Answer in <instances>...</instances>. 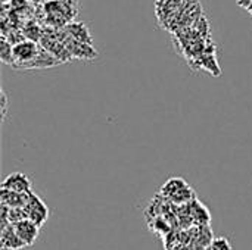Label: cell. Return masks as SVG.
Returning <instances> with one entry per match:
<instances>
[{
    "instance_id": "1",
    "label": "cell",
    "mask_w": 252,
    "mask_h": 250,
    "mask_svg": "<svg viewBox=\"0 0 252 250\" xmlns=\"http://www.w3.org/2000/svg\"><path fill=\"white\" fill-rule=\"evenodd\" d=\"M41 50L35 41L24 40L13 46V68L16 69H28V66L35 60Z\"/></svg>"
},
{
    "instance_id": "2",
    "label": "cell",
    "mask_w": 252,
    "mask_h": 250,
    "mask_svg": "<svg viewBox=\"0 0 252 250\" xmlns=\"http://www.w3.org/2000/svg\"><path fill=\"white\" fill-rule=\"evenodd\" d=\"M24 209L27 212L28 220L32 221L40 228L49 220V208L46 206L43 199L38 194H35L34 192L30 193V200H28V203H27V206Z\"/></svg>"
},
{
    "instance_id": "3",
    "label": "cell",
    "mask_w": 252,
    "mask_h": 250,
    "mask_svg": "<svg viewBox=\"0 0 252 250\" xmlns=\"http://www.w3.org/2000/svg\"><path fill=\"white\" fill-rule=\"evenodd\" d=\"M31 180L22 174V172H13V174H9L3 183H1V189H6V190H12V192H16V193H31Z\"/></svg>"
},
{
    "instance_id": "4",
    "label": "cell",
    "mask_w": 252,
    "mask_h": 250,
    "mask_svg": "<svg viewBox=\"0 0 252 250\" xmlns=\"http://www.w3.org/2000/svg\"><path fill=\"white\" fill-rule=\"evenodd\" d=\"M16 234L19 236V239L27 245V248L32 246L35 243V240L38 239V233H40V227H37L32 221L30 220H24L18 224L13 225Z\"/></svg>"
},
{
    "instance_id": "5",
    "label": "cell",
    "mask_w": 252,
    "mask_h": 250,
    "mask_svg": "<svg viewBox=\"0 0 252 250\" xmlns=\"http://www.w3.org/2000/svg\"><path fill=\"white\" fill-rule=\"evenodd\" d=\"M0 245L4 250H21L27 248V245L16 234L13 225H7L0 230Z\"/></svg>"
},
{
    "instance_id": "6",
    "label": "cell",
    "mask_w": 252,
    "mask_h": 250,
    "mask_svg": "<svg viewBox=\"0 0 252 250\" xmlns=\"http://www.w3.org/2000/svg\"><path fill=\"white\" fill-rule=\"evenodd\" d=\"M0 200H1V205L7 208H25L30 200V193H16L12 190L1 189Z\"/></svg>"
},
{
    "instance_id": "7",
    "label": "cell",
    "mask_w": 252,
    "mask_h": 250,
    "mask_svg": "<svg viewBox=\"0 0 252 250\" xmlns=\"http://www.w3.org/2000/svg\"><path fill=\"white\" fill-rule=\"evenodd\" d=\"M63 29L74 40H77L80 43H84V44H89V46H93V40H92L90 31L87 29L86 24H83V22H71V24H66Z\"/></svg>"
},
{
    "instance_id": "8",
    "label": "cell",
    "mask_w": 252,
    "mask_h": 250,
    "mask_svg": "<svg viewBox=\"0 0 252 250\" xmlns=\"http://www.w3.org/2000/svg\"><path fill=\"white\" fill-rule=\"evenodd\" d=\"M186 187H189V186H188V183H186L183 178H180V177H173V178H170V180L162 186L161 194H164L165 197H168V199L171 200L177 193H180V192L185 190Z\"/></svg>"
},
{
    "instance_id": "9",
    "label": "cell",
    "mask_w": 252,
    "mask_h": 250,
    "mask_svg": "<svg viewBox=\"0 0 252 250\" xmlns=\"http://www.w3.org/2000/svg\"><path fill=\"white\" fill-rule=\"evenodd\" d=\"M0 57L3 63H7L13 66V46L7 41L6 37H1V50H0Z\"/></svg>"
},
{
    "instance_id": "10",
    "label": "cell",
    "mask_w": 252,
    "mask_h": 250,
    "mask_svg": "<svg viewBox=\"0 0 252 250\" xmlns=\"http://www.w3.org/2000/svg\"><path fill=\"white\" fill-rule=\"evenodd\" d=\"M9 222H10V225H15V224H18V222H21V221H24V220H28V217H27V212H25V209L24 208H9Z\"/></svg>"
},
{
    "instance_id": "11",
    "label": "cell",
    "mask_w": 252,
    "mask_h": 250,
    "mask_svg": "<svg viewBox=\"0 0 252 250\" xmlns=\"http://www.w3.org/2000/svg\"><path fill=\"white\" fill-rule=\"evenodd\" d=\"M210 250H232V245L226 237H217L213 240Z\"/></svg>"
},
{
    "instance_id": "12",
    "label": "cell",
    "mask_w": 252,
    "mask_h": 250,
    "mask_svg": "<svg viewBox=\"0 0 252 250\" xmlns=\"http://www.w3.org/2000/svg\"><path fill=\"white\" fill-rule=\"evenodd\" d=\"M6 109H7V97L4 91H1V118H6Z\"/></svg>"
},
{
    "instance_id": "13",
    "label": "cell",
    "mask_w": 252,
    "mask_h": 250,
    "mask_svg": "<svg viewBox=\"0 0 252 250\" xmlns=\"http://www.w3.org/2000/svg\"><path fill=\"white\" fill-rule=\"evenodd\" d=\"M236 1H238V4H239L241 7H244V9H248L252 4V0H236Z\"/></svg>"
},
{
    "instance_id": "14",
    "label": "cell",
    "mask_w": 252,
    "mask_h": 250,
    "mask_svg": "<svg viewBox=\"0 0 252 250\" xmlns=\"http://www.w3.org/2000/svg\"><path fill=\"white\" fill-rule=\"evenodd\" d=\"M63 1H66V3H69V4H77V0H63Z\"/></svg>"
},
{
    "instance_id": "15",
    "label": "cell",
    "mask_w": 252,
    "mask_h": 250,
    "mask_svg": "<svg viewBox=\"0 0 252 250\" xmlns=\"http://www.w3.org/2000/svg\"><path fill=\"white\" fill-rule=\"evenodd\" d=\"M247 10H248V12H250V13H251V15H252V4H251V6H250V7H248V9H247Z\"/></svg>"
},
{
    "instance_id": "16",
    "label": "cell",
    "mask_w": 252,
    "mask_h": 250,
    "mask_svg": "<svg viewBox=\"0 0 252 250\" xmlns=\"http://www.w3.org/2000/svg\"><path fill=\"white\" fill-rule=\"evenodd\" d=\"M47 1H52V0H47Z\"/></svg>"
}]
</instances>
